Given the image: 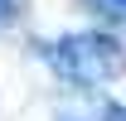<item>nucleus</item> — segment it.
I'll return each mask as SVG.
<instances>
[{"label": "nucleus", "instance_id": "f03ea898", "mask_svg": "<svg viewBox=\"0 0 126 121\" xmlns=\"http://www.w3.org/2000/svg\"><path fill=\"white\" fill-rule=\"evenodd\" d=\"M53 121H126V106L111 97H82V102H63Z\"/></svg>", "mask_w": 126, "mask_h": 121}, {"label": "nucleus", "instance_id": "20e7f679", "mask_svg": "<svg viewBox=\"0 0 126 121\" xmlns=\"http://www.w3.org/2000/svg\"><path fill=\"white\" fill-rule=\"evenodd\" d=\"M15 19V0H0V24H10Z\"/></svg>", "mask_w": 126, "mask_h": 121}, {"label": "nucleus", "instance_id": "f257e3e1", "mask_svg": "<svg viewBox=\"0 0 126 121\" xmlns=\"http://www.w3.org/2000/svg\"><path fill=\"white\" fill-rule=\"evenodd\" d=\"M44 58L48 68L63 77V82H73V87H107L116 77L126 73V48L121 39H111L102 29H82V34H63L53 44H44Z\"/></svg>", "mask_w": 126, "mask_h": 121}, {"label": "nucleus", "instance_id": "7ed1b4c3", "mask_svg": "<svg viewBox=\"0 0 126 121\" xmlns=\"http://www.w3.org/2000/svg\"><path fill=\"white\" fill-rule=\"evenodd\" d=\"M97 5V15H107V19H126V0H92Z\"/></svg>", "mask_w": 126, "mask_h": 121}]
</instances>
